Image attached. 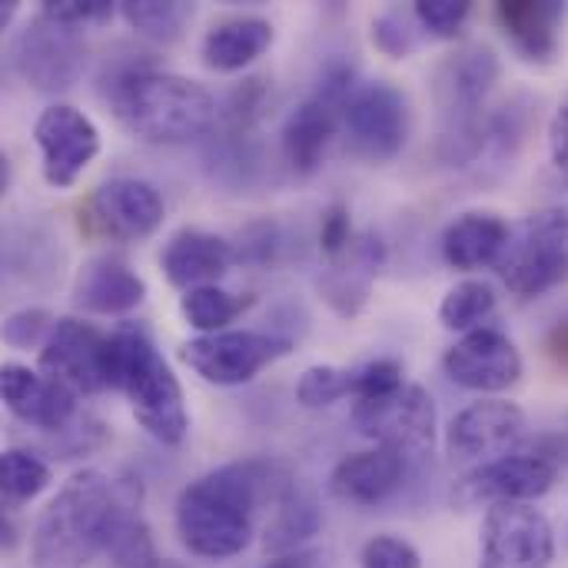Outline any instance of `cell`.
<instances>
[{
    "mask_svg": "<svg viewBox=\"0 0 568 568\" xmlns=\"http://www.w3.org/2000/svg\"><path fill=\"white\" fill-rule=\"evenodd\" d=\"M100 97L120 126L153 146H180L216 126L213 93L190 77L160 70L150 53L123 50L100 70Z\"/></svg>",
    "mask_w": 568,
    "mask_h": 568,
    "instance_id": "obj_1",
    "label": "cell"
},
{
    "mask_svg": "<svg viewBox=\"0 0 568 568\" xmlns=\"http://www.w3.org/2000/svg\"><path fill=\"white\" fill-rule=\"evenodd\" d=\"M290 476L270 459H236L193 479L176 499V536L196 559H236L253 542V519L263 503L290 489Z\"/></svg>",
    "mask_w": 568,
    "mask_h": 568,
    "instance_id": "obj_2",
    "label": "cell"
},
{
    "mask_svg": "<svg viewBox=\"0 0 568 568\" xmlns=\"http://www.w3.org/2000/svg\"><path fill=\"white\" fill-rule=\"evenodd\" d=\"M133 479H110L97 469L73 473L37 516L30 532L33 568H83L110 542Z\"/></svg>",
    "mask_w": 568,
    "mask_h": 568,
    "instance_id": "obj_3",
    "label": "cell"
},
{
    "mask_svg": "<svg viewBox=\"0 0 568 568\" xmlns=\"http://www.w3.org/2000/svg\"><path fill=\"white\" fill-rule=\"evenodd\" d=\"M106 389L126 396L140 429L160 446H180L190 433L186 396L170 363L140 323H120L106 333Z\"/></svg>",
    "mask_w": 568,
    "mask_h": 568,
    "instance_id": "obj_4",
    "label": "cell"
},
{
    "mask_svg": "<svg viewBox=\"0 0 568 568\" xmlns=\"http://www.w3.org/2000/svg\"><path fill=\"white\" fill-rule=\"evenodd\" d=\"M496 273L519 300H539L568 283V210L546 206L523 216L509 230Z\"/></svg>",
    "mask_w": 568,
    "mask_h": 568,
    "instance_id": "obj_5",
    "label": "cell"
},
{
    "mask_svg": "<svg viewBox=\"0 0 568 568\" xmlns=\"http://www.w3.org/2000/svg\"><path fill=\"white\" fill-rule=\"evenodd\" d=\"M10 70L37 93L70 90L87 67L83 30L37 10L10 40Z\"/></svg>",
    "mask_w": 568,
    "mask_h": 568,
    "instance_id": "obj_6",
    "label": "cell"
},
{
    "mask_svg": "<svg viewBox=\"0 0 568 568\" xmlns=\"http://www.w3.org/2000/svg\"><path fill=\"white\" fill-rule=\"evenodd\" d=\"M353 426L373 446L399 449L403 456H409L419 466L426 456H433L436 403L423 386L406 383L403 389H396L389 396L353 403Z\"/></svg>",
    "mask_w": 568,
    "mask_h": 568,
    "instance_id": "obj_7",
    "label": "cell"
},
{
    "mask_svg": "<svg viewBox=\"0 0 568 568\" xmlns=\"http://www.w3.org/2000/svg\"><path fill=\"white\" fill-rule=\"evenodd\" d=\"M409 100L389 80L359 83L343 106V133L353 156L366 163H389L409 140Z\"/></svg>",
    "mask_w": 568,
    "mask_h": 568,
    "instance_id": "obj_8",
    "label": "cell"
},
{
    "mask_svg": "<svg viewBox=\"0 0 568 568\" xmlns=\"http://www.w3.org/2000/svg\"><path fill=\"white\" fill-rule=\"evenodd\" d=\"M290 349L293 339L280 333L226 329L213 336H193L180 346V359L210 386H246Z\"/></svg>",
    "mask_w": 568,
    "mask_h": 568,
    "instance_id": "obj_9",
    "label": "cell"
},
{
    "mask_svg": "<svg viewBox=\"0 0 568 568\" xmlns=\"http://www.w3.org/2000/svg\"><path fill=\"white\" fill-rule=\"evenodd\" d=\"M559 463L536 449H513L499 459H489L476 469H469L456 486H453V506L459 509H493L506 503H526L532 506L542 499L556 479H559Z\"/></svg>",
    "mask_w": 568,
    "mask_h": 568,
    "instance_id": "obj_10",
    "label": "cell"
},
{
    "mask_svg": "<svg viewBox=\"0 0 568 568\" xmlns=\"http://www.w3.org/2000/svg\"><path fill=\"white\" fill-rule=\"evenodd\" d=\"M503 77V60L486 43H466L443 57L433 73V103L439 110V130L469 126L486 116V103Z\"/></svg>",
    "mask_w": 568,
    "mask_h": 568,
    "instance_id": "obj_11",
    "label": "cell"
},
{
    "mask_svg": "<svg viewBox=\"0 0 568 568\" xmlns=\"http://www.w3.org/2000/svg\"><path fill=\"white\" fill-rule=\"evenodd\" d=\"M552 562L556 532L536 506L506 503L486 513L479 568H552Z\"/></svg>",
    "mask_w": 568,
    "mask_h": 568,
    "instance_id": "obj_12",
    "label": "cell"
},
{
    "mask_svg": "<svg viewBox=\"0 0 568 568\" xmlns=\"http://www.w3.org/2000/svg\"><path fill=\"white\" fill-rule=\"evenodd\" d=\"M33 143L40 150L43 180L53 190H70L100 156L97 123L70 103H50L40 110L33 123Z\"/></svg>",
    "mask_w": 568,
    "mask_h": 568,
    "instance_id": "obj_13",
    "label": "cell"
},
{
    "mask_svg": "<svg viewBox=\"0 0 568 568\" xmlns=\"http://www.w3.org/2000/svg\"><path fill=\"white\" fill-rule=\"evenodd\" d=\"M526 436V413L506 399H479L459 409L446 426V453L453 463L483 466L513 453Z\"/></svg>",
    "mask_w": 568,
    "mask_h": 568,
    "instance_id": "obj_14",
    "label": "cell"
},
{
    "mask_svg": "<svg viewBox=\"0 0 568 568\" xmlns=\"http://www.w3.org/2000/svg\"><path fill=\"white\" fill-rule=\"evenodd\" d=\"M106 333L77 316H60L50 339L37 356V369L63 383L77 396H97L106 389Z\"/></svg>",
    "mask_w": 568,
    "mask_h": 568,
    "instance_id": "obj_15",
    "label": "cell"
},
{
    "mask_svg": "<svg viewBox=\"0 0 568 568\" xmlns=\"http://www.w3.org/2000/svg\"><path fill=\"white\" fill-rule=\"evenodd\" d=\"M166 216V203L160 190L140 176H113L103 180L90 196V220L97 233L116 243H143L150 240Z\"/></svg>",
    "mask_w": 568,
    "mask_h": 568,
    "instance_id": "obj_16",
    "label": "cell"
},
{
    "mask_svg": "<svg viewBox=\"0 0 568 568\" xmlns=\"http://www.w3.org/2000/svg\"><path fill=\"white\" fill-rule=\"evenodd\" d=\"M446 376L469 393H506L523 379V353L499 329H476L456 339L443 356Z\"/></svg>",
    "mask_w": 568,
    "mask_h": 568,
    "instance_id": "obj_17",
    "label": "cell"
},
{
    "mask_svg": "<svg viewBox=\"0 0 568 568\" xmlns=\"http://www.w3.org/2000/svg\"><path fill=\"white\" fill-rule=\"evenodd\" d=\"M413 473H416V463L409 456L389 446H373L363 453H349L333 466L329 493L333 499L346 506L376 509V506H386L393 496H399Z\"/></svg>",
    "mask_w": 568,
    "mask_h": 568,
    "instance_id": "obj_18",
    "label": "cell"
},
{
    "mask_svg": "<svg viewBox=\"0 0 568 568\" xmlns=\"http://www.w3.org/2000/svg\"><path fill=\"white\" fill-rule=\"evenodd\" d=\"M0 393L3 406L23 423L40 433H63L77 416V393H70L63 383L50 379L40 369H30L23 363H3L0 369Z\"/></svg>",
    "mask_w": 568,
    "mask_h": 568,
    "instance_id": "obj_19",
    "label": "cell"
},
{
    "mask_svg": "<svg viewBox=\"0 0 568 568\" xmlns=\"http://www.w3.org/2000/svg\"><path fill=\"white\" fill-rule=\"evenodd\" d=\"M383 260H386L383 240L376 233H356L349 250H343L336 260H326L323 273L316 276V293L326 300V306L336 316L353 320L363 313Z\"/></svg>",
    "mask_w": 568,
    "mask_h": 568,
    "instance_id": "obj_20",
    "label": "cell"
},
{
    "mask_svg": "<svg viewBox=\"0 0 568 568\" xmlns=\"http://www.w3.org/2000/svg\"><path fill=\"white\" fill-rule=\"evenodd\" d=\"M233 263H236L233 243L200 226L176 230L160 253V270L166 283L183 293L200 290V286H216L230 273Z\"/></svg>",
    "mask_w": 568,
    "mask_h": 568,
    "instance_id": "obj_21",
    "label": "cell"
},
{
    "mask_svg": "<svg viewBox=\"0 0 568 568\" xmlns=\"http://www.w3.org/2000/svg\"><path fill=\"white\" fill-rule=\"evenodd\" d=\"M143 300L146 283L120 253L90 256L73 280V303L93 316H126Z\"/></svg>",
    "mask_w": 568,
    "mask_h": 568,
    "instance_id": "obj_22",
    "label": "cell"
},
{
    "mask_svg": "<svg viewBox=\"0 0 568 568\" xmlns=\"http://www.w3.org/2000/svg\"><path fill=\"white\" fill-rule=\"evenodd\" d=\"M568 7L559 0H506L496 3V20L513 50L536 67H549L562 53V23Z\"/></svg>",
    "mask_w": 568,
    "mask_h": 568,
    "instance_id": "obj_23",
    "label": "cell"
},
{
    "mask_svg": "<svg viewBox=\"0 0 568 568\" xmlns=\"http://www.w3.org/2000/svg\"><path fill=\"white\" fill-rule=\"evenodd\" d=\"M339 126H343V110L310 93L303 103H296L286 113L280 126V150H283L286 166L296 176H313L323 166L326 150Z\"/></svg>",
    "mask_w": 568,
    "mask_h": 568,
    "instance_id": "obj_24",
    "label": "cell"
},
{
    "mask_svg": "<svg viewBox=\"0 0 568 568\" xmlns=\"http://www.w3.org/2000/svg\"><path fill=\"white\" fill-rule=\"evenodd\" d=\"M273 40H276V30L266 17L233 13V17L210 23L200 43V57H203V67L213 73H240L250 63H256L273 47Z\"/></svg>",
    "mask_w": 568,
    "mask_h": 568,
    "instance_id": "obj_25",
    "label": "cell"
},
{
    "mask_svg": "<svg viewBox=\"0 0 568 568\" xmlns=\"http://www.w3.org/2000/svg\"><path fill=\"white\" fill-rule=\"evenodd\" d=\"M509 223L499 213H486V210H469L463 216H456L439 240L443 260L459 270V273H476L499 263L506 243H509Z\"/></svg>",
    "mask_w": 568,
    "mask_h": 568,
    "instance_id": "obj_26",
    "label": "cell"
},
{
    "mask_svg": "<svg viewBox=\"0 0 568 568\" xmlns=\"http://www.w3.org/2000/svg\"><path fill=\"white\" fill-rule=\"evenodd\" d=\"M320 529H323V509H320L316 496L310 489L290 483V489L273 506V519L263 529V549L273 559L300 552V546L310 542Z\"/></svg>",
    "mask_w": 568,
    "mask_h": 568,
    "instance_id": "obj_27",
    "label": "cell"
},
{
    "mask_svg": "<svg viewBox=\"0 0 568 568\" xmlns=\"http://www.w3.org/2000/svg\"><path fill=\"white\" fill-rule=\"evenodd\" d=\"M110 568H160L163 559L156 552V542H153V532L140 513V486H133V493L126 496L120 516H116V526L110 532V542L103 549Z\"/></svg>",
    "mask_w": 568,
    "mask_h": 568,
    "instance_id": "obj_28",
    "label": "cell"
},
{
    "mask_svg": "<svg viewBox=\"0 0 568 568\" xmlns=\"http://www.w3.org/2000/svg\"><path fill=\"white\" fill-rule=\"evenodd\" d=\"M193 13H196V7L183 3V0H126V3H120V17L126 20V27L150 43H176L186 33Z\"/></svg>",
    "mask_w": 568,
    "mask_h": 568,
    "instance_id": "obj_29",
    "label": "cell"
},
{
    "mask_svg": "<svg viewBox=\"0 0 568 568\" xmlns=\"http://www.w3.org/2000/svg\"><path fill=\"white\" fill-rule=\"evenodd\" d=\"M250 306H253V296H240L223 286H200V290L183 293L180 300V313L186 326L196 329L200 336L226 333L230 323H236Z\"/></svg>",
    "mask_w": 568,
    "mask_h": 568,
    "instance_id": "obj_30",
    "label": "cell"
},
{
    "mask_svg": "<svg viewBox=\"0 0 568 568\" xmlns=\"http://www.w3.org/2000/svg\"><path fill=\"white\" fill-rule=\"evenodd\" d=\"M496 303H499V296H496V290L486 280H463V283H456L443 296L439 323L449 333H463V336L476 333L496 313Z\"/></svg>",
    "mask_w": 568,
    "mask_h": 568,
    "instance_id": "obj_31",
    "label": "cell"
},
{
    "mask_svg": "<svg viewBox=\"0 0 568 568\" xmlns=\"http://www.w3.org/2000/svg\"><path fill=\"white\" fill-rule=\"evenodd\" d=\"M50 479H53L50 466L30 449L13 446L0 456V493L7 513H17L20 506L33 503L50 486Z\"/></svg>",
    "mask_w": 568,
    "mask_h": 568,
    "instance_id": "obj_32",
    "label": "cell"
},
{
    "mask_svg": "<svg viewBox=\"0 0 568 568\" xmlns=\"http://www.w3.org/2000/svg\"><path fill=\"white\" fill-rule=\"evenodd\" d=\"M346 396H353V366L320 363L296 379V403L303 409H329Z\"/></svg>",
    "mask_w": 568,
    "mask_h": 568,
    "instance_id": "obj_33",
    "label": "cell"
},
{
    "mask_svg": "<svg viewBox=\"0 0 568 568\" xmlns=\"http://www.w3.org/2000/svg\"><path fill=\"white\" fill-rule=\"evenodd\" d=\"M423 27L416 20L413 10L403 7H386L383 13L373 17V43L379 53H386L389 60H406L419 50L423 43Z\"/></svg>",
    "mask_w": 568,
    "mask_h": 568,
    "instance_id": "obj_34",
    "label": "cell"
},
{
    "mask_svg": "<svg viewBox=\"0 0 568 568\" xmlns=\"http://www.w3.org/2000/svg\"><path fill=\"white\" fill-rule=\"evenodd\" d=\"M413 13L426 33H433L439 40H453L463 33L466 20L473 13V3L469 0H416Z\"/></svg>",
    "mask_w": 568,
    "mask_h": 568,
    "instance_id": "obj_35",
    "label": "cell"
},
{
    "mask_svg": "<svg viewBox=\"0 0 568 568\" xmlns=\"http://www.w3.org/2000/svg\"><path fill=\"white\" fill-rule=\"evenodd\" d=\"M53 316L43 306H23L3 320V343L10 349H43L53 333Z\"/></svg>",
    "mask_w": 568,
    "mask_h": 568,
    "instance_id": "obj_36",
    "label": "cell"
},
{
    "mask_svg": "<svg viewBox=\"0 0 568 568\" xmlns=\"http://www.w3.org/2000/svg\"><path fill=\"white\" fill-rule=\"evenodd\" d=\"M406 386V373L399 359H369L363 366H353V399H379Z\"/></svg>",
    "mask_w": 568,
    "mask_h": 568,
    "instance_id": "obj_37",
    "label": "cell"
},
{
    "mask_svg": "<svg viewBox=\"0 0 568 568\" xmlns=\"http://www.w3.org/2000/svg\"><path fill=\"white\" fill-rule=\"evenodd\" d=\"M359 568H423V559L413 542L399 536H376L363 546Z\"/></svg>",
    "mask_w": 568,
    "mask_h": 568,
    "instance_id": "obj_38",
    "label": "cell"
},
{
    "mask_svg": "<svg viewBox=\"0 0 568 568\" xmlns=\"http://www.w3.org/2000/svg\"><path fill=\"white\" fill-rule=\"evenodd\" d=\"M356 67L346 60V57H329L326 63H323V70H320V77H316V97L320 100H326V103H333L336 110H343L346 103H349V97L356 93Z\"/></svg>",
    "mask_w": 568,
    "mask_h": 568,
    "instance_id": "obj_39",
    "label": "cell"
},
{
    "mask_svg": "<svg viewBox=\"0 0 568 568\" xmlns=\"http://www.w3.org/2000/svg\"><path fill=\"white\" fill-rule=\"evenodd\" d=\"M40 10H47L50 17H57L77 30H83L90 23H110L120 7H113L106 0H43Z\"/></svg>",
    "mask_w": 568,
    "mask_h": 568,
    "instance_id": "obj_40",
    "label": "cell"
},
{
    "mask_svg": "<svg viewBox=\"0 0 568 568\" xmlns=\"http://www.w3.org/2000/svg\"><path fill=\"white\" fill-rule=\"evenodd\" d=\"M356 240V230H353V216H349V206L346 203H333L323 210V220H320V253L326 260H336L343 250H349V243Z\"/></svg>",
    "mask_w": 568,
    "mask_h": 568,
    "instance_id": "obj_41",
    "label": "cell"
},
{
    "mask_svg": "<svg viewBox=\"0 0 568 568\" xmlns=\"http://www.w3.org/2000/svg\"><path fill=\"white\" fill-rule=\"evenodd\" d=\"M103 443V426L93 419V416H77L63 433H57V453H60V459H77V456H87V453H93L97 446Z\"/></svg>",
    "mask_w": 568,
    "mask_h": 568,
    "instance_id": "obj_42",
    "label": "cell"
},
{
    "mask_svg": "<svg viewBox=\"0 0 568 568\" xmlns=\"http://www.w3.org/2000/svg\"><path fill=\"white\" fill-rule=\"evenodd\" d=\"M280 236L273 223H253L240 233V246L236 250V263H270L276 256Z\"/></svg>",
    "mask_w": 568,
    "mask_h": 568,
    "instance_id": "obj_43",
    "label": "cell"
},
{
    "mask_svg": "<svg viewBox=\"0 0 568 568\" xmlns=\"http://www.w3.org/2000/svg\"><path fill=\"white\" fill-rule=\"evenodd\" d=\"M549 156L556 173L568 183V100H562V106L549 120Z\"/></svg>",
    "mask_w": 568,
    "mask_h": 568,
    "instance_id": "obj_44",
    "label": "cell"
},
{
    "mask_svg": "<svg viewBox=\"0 0 568 568\" xmlns=\"http://www.w3.org/2000/svg\"><path fill=\"white\" fill-rule=\"evenodd\" d=\"M546 353L559 363V366H568V320H559L549 336H546Z\"/></svg>",
    "mask_w": 568,
    "mask_h": 568,
    "instance_id": "obj_45",
    "label": "cell"
},
{
    "mask_svg": "<svg viewBox=\"0 0 568 568\" xmlns=\"http://www.w3.org/2000/svg\"><path fill=\"white\" fill-rule=\"evenodd\" d=\"M263 568H320V559L313 552H290V556H276Z\"/></svg>",
    "mask_w": 568,
    "mask_h": 568,
    "instance_id": "obj_46",
    "label": "cell"
},
{
    "mask_svg": "<svg viewBox=\"0 0 568 568\" xmlns=\"http://www.w3.org/2000/svg\"><path fill=\"white\" fill-rule=\"evenodd\" d=\"M13 13H17V3H3V7H0V27H10Z\"/></svg>",
    "mask_w": 568,
    "mask_h": 568,
    "instance_id": "obj_47",
    "label": "cell"
},
{
    "mask_svg": "<svg viewBox=\"0 0 568 568\" xmlns=\"http://www.w3.org/2000/svg\"><path fill=\"white\" fill-rule=\"evenodd\" d=\"M160 568H180V566H176V562H163V566H160Z\"/></svg>",
    "mask_w": 568,
    "mask_h": 568,
    "instance_id": "obj_48",
    "label": "cell"
}]
</instances>
